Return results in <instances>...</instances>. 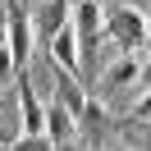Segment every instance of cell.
Here are the masks:
<instances>
[{"mask_svg":"<svg viewBox=\"0 0 151 151\" xmlns=\"http://www.w3.org/2000/svg\"><path fill=\"white\" fill-rule=\"evenodd\" d=\"M101 32L124 50V55H142V50H147V14L133 9V5H114V9L105 14Z\"/></svg>","mask_w":151,"mask_h":151,"instance_id":"obj_1","label":"cell"},{"mask_svg":"<svg viewBox=\"0 0 151 151\" xmlns=\"http://www.w3.org/2000/svg\"><path fill=\"white\" fill-rule=\"evenodd\" d=\"M73 133H83V137H87L83 147H92V151H105V147H110V137H114V119H110V110H105L101 96L87 92L83 110L73 114Z\"/></svg>","mask_w":151,"mask_h":151,"instance_id":"obj_2","label":"cell"},{"mask_svg":"<svg viewBox=\"0 0 151 151\" xmlns=\"http://www.w3.org/2000/svg\"><path fill=\"white\" fill-rule=\"evenodd\" d=\"M69 5L73 0H37V5H28V28L37 41H50L55 32L69 28Z\"/></svg>","mask_w":151,"mask_h":151,"instance_id":"obj_3","label":"cell"},{"mask_svg":"<svg viewBox=\"0 0 151 151\" xmlns=\"http://www.w3.org/2000/svg\"><path fill=\"white\" fill-rule=\"evenodd\" d=\"M41 133H46L55 147H69V137H73V114H69L64 105L55 101V96L41 105Z\"/></svg>","mask_w":151,"mask_h":151,"instance_id":"obj_4","label":"cell"},{"mask_svg":"<svg viewBox=\"0 0 151 151\" xmlns=\"http://www.w3.org/2000/svg\"><path fill=\"white\" fill-rule=\"evenodd\" d=\"M50 96H55L69 114H78V110H83V101H87L83 83H78L73 73H64V69H55V64H50Z\"/></svg>","mask_w":151,"mask_h":151,"instance_id":"obj_5","label":"cell"},{"mask_svg":"<svg viewBox=\"0 0 151 151\" xmlns=\"http://www.w3.org/2000/svg\"><path fill=\"white\" fill-rule=\"evenodd\" d=\"M46 50H50V64L55 69H64V73H73L78 78V46H73V32H55V37L46 41Z\"/></svg>","mask_w":151,"mask_h":151,"instance_id":"obj_6","label":"cell"},{"mask_svg":"<svg viewBox=\"0 0 151 151\" xmlns=\"http://www.w3.org/2000/svg\"><path fill=\"white\" fill-rule=\"evenodd\" d=\"M137 78H142V55H124V60H114V64L105 69L101 87L114 92V87H128V83H137Z\"/></svg>","mask_w":151,"mask_h":151,"instance_id":"obj_7","label":"cell"},{"mask_svg":"<svg viewBox=\"0 0 151 151\" xmlns=\"http://www.w3.org/2000/svg\"><path fill=\"white\" fill-rule=\"evenodd\" d=\"M14 151H55V142L46 133H19L14 137Z\"/></svg>","mask_w":151,"mask_h":151,"instance_id":"obj_8","label":"cell"},{"mask_svg":"<svg viewBox=\"0 0 151 151\" xmlns=\"http://www.w3.org/2000/svg\"><path fill=\"white\" fill-rule=\"evenodd\" d=\"M14 78V60H9V50H0V83H9Z\"/></svg>","mask_w":151,"mask_h":151,"instance_id":"obj_9","label":"cell"},{"mask_svg":"<svg viewBox=\"0 0 151 151\" xmlns=\"http://www.w3.org/2000/svg\"><path fill=\"white\" fill-rule=\"evenodd\" d=\"M14 137H19V133H14L9 124H0V147H14Z\"/></svg>","mask_w":151,"mask_h":151,"instance_id":"obj_10","label":"cell"},{"mask_svg":"<svg viewBox=\"0 0 151 151\" xmlns=\"http://www.w3.org/2000/svg\"><path fill=\"white\" fill-rule=\"evenodd\" d=\"M5 32H9V23H5V0H0V50H5Z\"/></svg>","mask_w":151,"mask_h":151,"instance_id":"obj_11","label":"cell"},{"mask_svg":"<svg viewBox=\"0 0 151 151\" xmlns=\"http://www.w3.org/2000/svg\"><path fill=\"white\" fill-rule=\"evenodd\" d=\"M55 151H92V147H55Z\"/></svg>","mask_w":151,"mask_h":151,"instance_id":"obj_12","label":"cell"},{"mask_svg":"<svg viewBox=\"0 0 151 151\" xmlns=\"http://www.w3.org/2000/svg\"><path fill=\"white\" fill-rule=\"evenodd\" d=\"M105 151H133V147H105Z\"/></svg>","mask_w":151,"mask_h":151,"instance_id":"obj_13","label":"cell"},{"mask_svg":"<svg viewBox=\"0 0 151 151\" xmlns=\"http://www.w3.org/2000/svg\"><path fill=\"white\" fill-rule=\"evenodd\" d=\"M23 5H32V0H23Z\"/></svg>","mask_w":151,"mask_h":151,"instance_id":"obj_14","label":"cell"}]
</instances>
